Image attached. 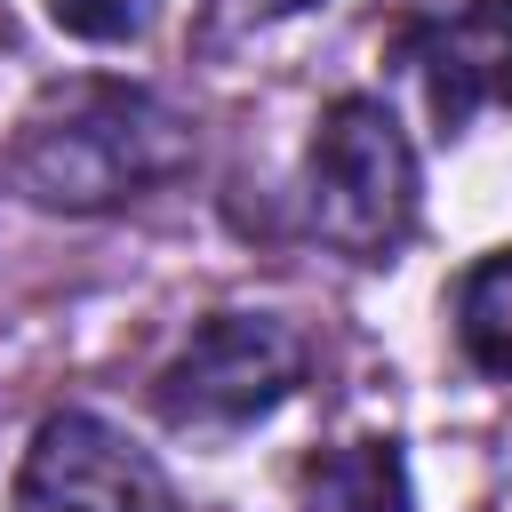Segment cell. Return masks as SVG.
I'll return each instance as SVG.
<instances>
[{
	"instance_id": "3",
	"label": "cell",
	"mask_w": 512,
	"mask_h": 512,
	"mask_svg": "<svg viewBox=\"0 0 512 512\" xmlns=\"http://www.w3.org/2000/svg\"><path fill=\"white\" fill-rule=\"evenodd\" d=\"M312 368V344L280 312H208L152 376V408L176 432H240L272 416Z\"/></svg>"
},
{
	"instance_id": "7",
	"label": "cell",
	"mask_w": 512,
	"mask_h": 512,
	"mask_svg": "<svg viewBox=\"0 0 512 512\" xmlns=\"http://www.w3.org/2000/svg\"><path fill=\"white\" fill-rule=\"evenodd\" d=\"M456 344L480 376H504L512 384V248L480 256L464 280H456Z\"/></svg>"
},
{
	"instance_id": "2",
	"label": "cell",
	"mask_w": 512,
	"mask_h": 512,
	"mask_svg": "<svg viewBox=\"0 0 512 512\" xmlns=\"http://www.w3.org/2000/svg\"><path fill=\"white\" fill-rule=\"evenodd\" d=\"M416 208H424V176H416V144L392 120V104L336 96L312 128V152H304L312 240L352 264H392L416 232Z\"/></svg>"
},
{
	"instance_id": "6",
	"label": "cell",
	"mask_w": 512,
	"mask_h": 512,
	"mask_svg": "<svg viewBox=\"0 0 512 512\" xmlns=\"http://www.w3.org/2000/svg\"><path fill=\"white\" fill-rule=\"evenodd\" d=\"M296 512H408V464L392 440H344L304 456Z\"/></svg>"
},
{
	"instance_id": "5",
	"label": "cell",
	"mask_w": 512,
	"mask_h": 512,
	"mask_svg": "<svg viewBox=\"0 0 512 512\" xmlns=\"http://www.w3.org/2000/svg\"><path fill=\"white\" fill-rule=\"evenodd\" d=\"M392 64L416 80L424 112L456 136L480 112H512V0H448L392 32Z\"/></svg>"
},
{
	"instance_id": "1",
	"label": "cell",
	"mask_w": 512,
	"mask_h": 512,
	"mask_svg": "<svg viewBox=\"0 0 512 512\" xmlns=\"http://www.w3.org/2000/svg\"><path fill=\"white\" fill-rule=\"evenodd\" d=\"M200 160V128L184 104L136 80H56L32 96L8 144V176L32 208L56 216H112L168 192Z\"/></svg>"
},
{
	"instance_id": "4",
	"label": "cell",
	"mask_w": 512,
	"mask_h": 512,
	"mask_svg": "<svg viewBox=\"0 0 512 512\" xmlns=\"http://www.w3.org/2000/svg\"><path fill=\"white\" fill-rule=\"evenodd\" d=\"M16 512H176L168 472L104 416L56 408L40 416L16 464Z\"/></svg>"
},
{
	"instance_id": "9",
	"label": "cell",
	"mask_w": 512,
	"mask_h": 512,
	"mask_svg": "<svg viewBox=\"0 0 512 512\" xmlns=\"http://www.w3.org/2000/svg\"><path fill=\"white\" fill-rule=\"evenodd\" d=\"M312 0H232V16H248V24H280V16H304Z\"/></svg>"
},
{
	"instance_id": "8",
	"label": "cell",
	"mask_w": 512,
	"mask_h": 512,
	"mask_svg": "<svg viewBox=\"0 0 512 512\" xmlns=\"http://www.w3.org/2000/svg\"><path fill=\"white\" fill-rule=\"evenodd\" d=\"M48 16H56V32H72L88 48H120V40L152 32L160 0H48Z\"/></svg>"
}]
</instances>
